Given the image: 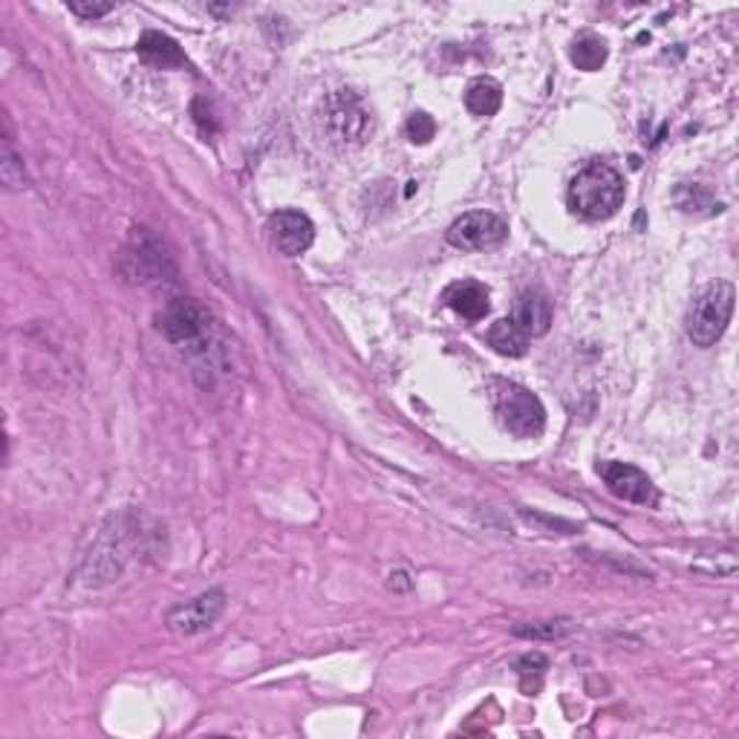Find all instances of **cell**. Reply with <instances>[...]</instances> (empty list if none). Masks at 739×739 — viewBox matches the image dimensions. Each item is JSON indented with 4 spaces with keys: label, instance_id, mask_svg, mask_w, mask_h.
<instances>
[{
    "label": "cell",
    "instance_id": "7402d4cb",
    "mask_svg": "<svg viewBox=\"0 0 739 739\" xmlns=\"http://www.w3.org/2000/svg\"><path fill=\"white\" fill-rule=\"evenodd\" d=\"M390 587L407 589V587H411V580H407L405 573H393V575H390Z\"/></svg>",
    "mask_w": 739,
    "mask_h": 739
},
{
    "label": "cell",
    "instance_id": "30bf717a",
    "mask_svg": "<svg viewBox=\"0 0 739 739\" xmlns=\"http://www.w3.org/2000/svg\"><path fill=\"white\" fill-rule=\"evenodd\" d=\"M269 238L280 255L298 257L315 243V223L298 208H284L269 217Z\"/></svg>",
    "mask_w": 739,
    "mask_h": 739
},
{
    "label": "cell",
    "instance_id": "9c48e42d",
    "mask_svg": "<svg viewBox=\"0 0 739 739\" xmlns=\"http://www.w3.org/2000/svg\"><path fill=\"white\" fill-rule=\"evenodd\" d=\"M598 474H601L607 488H610L619 500L636 503V506H656V500H659L653 480L647 477L642 469L630 465V462H615V460L601 462V465H598Z\"/></svg>",
    "mask_w": 739,
    "mask_h": 739
},
{
    "label": "cell",
    "instance_id": "52a82bcc",
    "mask_svg": "<svg viewBox=\"0 0 739 739\" xmlns=\"http://www.w3.org/2000/svg\"><path fill=\"white\" fill-rule=\"evenodd\" d=\"M157 330L171 344H197L208 333V312L192 298H174L157 315Z\"/></svg>",
    "mask_w": 739,
    "mask_h": 739
},
{
    "label": "cell",
    "instance_id": "8992f818",
    "mask_svg": "<svg viewBox=\"0 0 739 739\" xmlns=\"http://www.w3.org/2000/svg\"><path fill=\"white\" fill-rule=\"evenodd\" d=\"M446 238L460 252H485V249H497L500 243H506L509 223L494 211H469L453 220Z\"/></svg>",
    "mask_w": 739,
    "mask_h": 739
},
{
    "label": "cell",
    "instance_id": "277c9868",
    "mask_svg": "<svg viewBox=\"0 0 739 739\" xmlns=\"http://www.w3.org/2000/svg\"><path fill=\"white\" fill-rule=\"evenodd\" d=\"M321 113H324L326 136L342 148L367 142V136L373 134V116L350 90H335L333 96H326Z\"/></svg>",
    "mask_w": 739,
    "mask_h": 739
},
{
    "label": "cell",
    "instance_id": "8fae6325",
    "mask_svg": "<svg viewBox=\"0 0 739 739\" xmlns=\"http://www.w3.org/2000/svg\"><path fill=\"white\" fill-rule=\"evenodd\" d=\"M511 321H515L529 338H541V335H546L549 326H552V301L546 298V292H541V289H526V292L517 295Z\"/></svg>",
    "mask_w": 739,
    "mask_h": 739
},
{
    "label": "cell",
    "instance_id": "6da1fadb",
    "mask_svg": "<svg viewBox=\"0 0 739 739\" xmlns=\"http://www.w3.org/2000/svg\"><path fill=\"white\" fill-rule=\"evenodd\" d=\"M624 176L607 162H592L584 171H578L573 183H569V208L584 220L601 223L610 217L619 215V208L624 206Z\"/></svg>",
    "mask_w": 739,
    "mask_h": 739
},
{
    "label": "cell",
    "instance_id": "4fadbf2b",
    "mask_svg": "<svg viewBox=\"0 0 739 739\" xmlns=\"http://www.w3.org/2000/svg\"><path fill=\"white\" fill-rule=\"evenodd\" d=\"M442 301L451 307L457 315H462L465 321H483L492 310V295L483 284L477 280H460V284H451L442 295Z\"/></svg>",
    "mask_w": 739,
    "mask_h": 739
},
{
    "label": "cell",
    "instance_id": "ac0fdd59",
    "mask_svg": "<svg viewBox=\"0 0 739 739\" xmlns=\"http://www.w3.org/2000/svg\"><path fill=\"white\" fill-rule=\"evenodd\" d=\"M520 638H561L569 633V621H534V624H517L511 630Z\"/></svg>",
    "mask_w": 739,
    "mask_h": 739
},
{
    "label": "cell",
    "instance_id": "5bb4252c",
    "mask_svg": "<svg viewBox=\"0 0 739 739\" xmlns=\"http://www.w3.org/2000/svg\"><path fill=\"white\" fill-rule=\"evenodd\" d=\"M488 344L506 358H520L529 350V335L520 330L511 319H500L488 330Z\"/></svg>",
    "mask_w": 739,
    "mask_h": 739
},
{
    "label": "cell",
    "instance_id": "2e32d148",
    "mask_svg": "<svg viewBox=\"0 0 739 739\" xmlns=\"http://www.w3.org/2000/svg\"><path fill=\"white\" fill-rule=\"evenodd\" d=\"M607 56H610V49H607V41L598 38V35H584V38L575 41L573 47V65L578 67V70H587V72H596L604 67Z\"/></svg>",
    "mask_w": 739,
    "mask_h": 739
},
{
    "label": "cell",
    "instance_id": "3957f363",
    "mask_svg": "<svg viewBox=\"0 0 739 739\" xmlns=\"http://www.w3.org/2000/svg\"><path fill=\"white\" fill-rule=\"evenodd\" d=\"M492 402L497 411V419L511 437L517 439H534L541 437L546 428V407L532 390L506 379H494L492 382Z\"/></svg>",
    "mask_w": 739,
    "mask_h": 739
},
{
    "label": "cell",
    "instance_id": "7c38bea8",
    "mask_svg": "<svg viewBox=\"0 0 739 739\" xmlns=\"http://www.w3.org/2000/svg\"><path fill=\"white\" fill-rule=\"evenodd\" d=\"M136 53L153 70H183L188 65L183 47L171 35L153 33V30L151 33H142V38L136 41Z\"/></svg>",
    "mask_w": 739,
    "mask_h": 739
},
{
    "label": "cell",
    "instance_id": "e0dca14e",
    "mask_svg": "<svg viewBox=\"0 0 739 739\" xmlns=\"http://www.w3.org/2000/svg\"><path fill=\"white\" fill-rule=\"evenodd\" d=\"M0 174H3L7 188H24V183H26L24 160L18 157L15 145H12V128H9V122H7V136H3V162H0Z\"/></svg>",
    "mask_w": 739,
    "mask_h": 739
},
{
    "label": "cell",
    "instance_id": "ba28073f",
    "mask_svg": "<svg viewBox=\"0 0 739 739\" xmlns=\"http://www.w3.org/2000/svg\"><path fill=\"white\" fill-rule=\"evenodd\" d=\"M223 612L226 592L223 589H208L194 601H185V604L168 612V627L180 633V636H197V633H206L208 627H215Z\"/></svg>",
    "mask_w": 739,
    "mask_h": 739
},
{
    "label": "cell",
    "instance_id": "7a4b0ae2",
    "mask_svg": "<svg viewBox=\"0 0 739 739\" xmlns=\"http://www.w3.org/2000/svg\"><path fill=\"white\" fill-rule=\"evenodd\" d=\"M734 301H737V289L728 280H711L707 287H702L684 319L688 338L696 347H714L731 324Z\"/></svg>",
    "mask_w": 739,
    "mask_h": 739
},
{
    "label": "cell",
    "instance_id": "ffe728a7",
    "mask_svg": "<svg viewBox=\"0 0 739 739\" xmlns=\"http://www.w3.org/2000/svg\"><path fill=\"white\" fill-rule=\"evenodd\" d=\"M549 661L543 653H529V656H523V659L517 661V673H520V679H529V676H538V679H543V673H546Z\"/></svg>",
    "mask_w": 739,
    "mask_h": 739
},
{
    "label": "cell",
    "instance_id": "5b68a950",
    "mask_svg": "<svg viewBox=\"0 0 739 739\" xmlns=\"http://www.w3.org/2000/svg\"><path fill=\"white\" fill-rule=\"evenodd\" d=\"M119 269L134 284H162L165 275H171V278L176 275L174 263L165 255L160 238H153L148 229H134L128 246L119 257Z\"/></svg>",
    "mask_w": 739,
    "mask_h": 739
},
{
    "label": "cell",
    "instance_id": "d6986e66",
    "mask_svg": "<svg viewBox=\"0 0 739 739\" xmlns=\"http://www.w3.org/2000/svg\"><path fill=\"white\" fill-rule=\"evenodd\" d=\"M407 139L414 145H428L437 134V122L430 119L428 113H414L411 119H407Z\"/></svg>",
    "mask_w": 739,
    "mask_h": 739
},
{
    "label": "cell",
    "instance_id": "9a60e30c",
    "mask_svg": "<svg viewBox=\"0 0 739 739\" xmlns=\"http://www.w3.org/2000/svg\"><path fill=\"white\" fill-rule=\"evenodd\" d=\"M503 104V88L494 79H474L465 90V107L474 116H494Z\"/></svg>",
    "mask_w": 739,
    "mask_h": 739
},
{
    "label": "cell",
    "instance_id": "44dd1931",
    "mask_svg": "<svg viewBox=\"0 0 739 739\" xmlns=\"http://www.w3.org/2000/svg\"><path fill=\"white\" fill-rule=\"evenodd\" d=\"M72 15L84 18V21H93V18H102L107 12H113V3H70Z\"/></svg>",
    "mask_w": 739,
    "mask_h": 739
}]
</instances>
